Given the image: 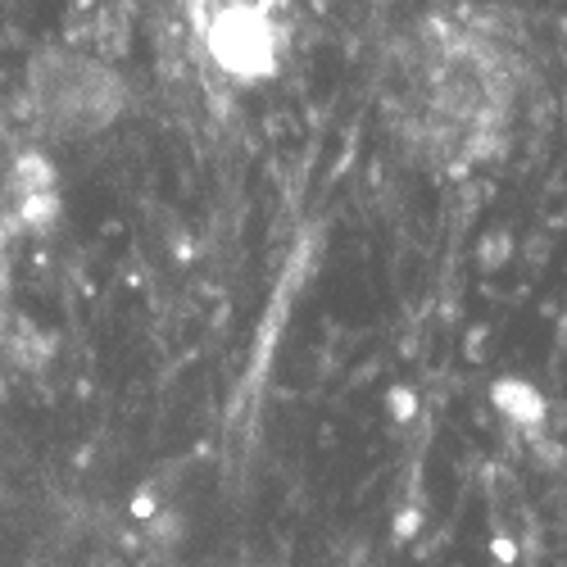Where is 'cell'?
<instances>
[{
    "mask_svg": "<svg viewBox=\"0 0 567 567\" xmlns=\"http://www.w3.org/2000/svg\"><path fill=\"white\" fill-rule=\"evenodd\" d=\"M28 105L50 137H91L123 109V82L91 55L50 50L28 73Z\"/></svg>",
    "mask_w": 567,
    "mask_h": 567,
    "instance_id": "6da1fadb",
    "label": "cell"
},
{
    "mask_svg": "<svg viewBox=\"0 0 567 567\" xmlns=\"http://www.w3.org/2000/svg\"><path fill=\"white\" fill-rule=\"evenodd\" d=\"M205 41L209 55L223 64L236 78H259V73L273 69V23L264 19V10L232 0V5H218L205 23Z\"/></svg>",
    "mask_w": 567,
    "mask_h": 567,
    "instance_id": "7a4b0ae2",
    "label": "cell"
},
{
    "mask_svg": "<svg viewBox=\"0 0 567 567\" xmlns=\"http://www.w3.org/2000/svg\"><path fill=\"white\" fill-rule=\"evenodd\" d=\"M495 404L509 413V418H518V422H540V418H545V400H540L527 382H518V377H509V382L495 386Z\"/></svg>",
    "mask_w": 567,
    "mask_h": 567,
    "instance_id": "3957f363",
    "label": "cell"
}]
</instances>
